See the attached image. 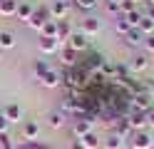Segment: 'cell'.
I'll use <instances>...</instances> for the list:
<instances>
[{
  "label": "cell",
  "mask_w": 154,
  "mask_h": 149,
  "mask_svg": "<svg viewBox=\"0 0 154 149\" xmlns=\"http://www.w3.org/2000/svg\"><path fill=\"white\" fill-rule=\"evenodd\" d=\"M127 144H129L132 149H152V144H154V132H152V129L132 132V137L127 139Z\"/></svg>",
  "instance_id": "obj_1"
},
{
  "label": "cell",
  "mask_w": 154,
  "mask_h": 149,
  "mask_svg": "<svg viewBox=\"0 0 154 149\" xmlns=\"http://www.w3.org/2000/svg\"><path fill=\"white\" fill-rule=\"evenodd\" d=\"M127 122L132 127V132H142V129H149V112H139V109H129Z\"/></svg>",
  "instance_id": "obj_2"
},
{
  "label": "cell",
  "mask_w": 154,
  "mask_h": 149,
  "mask_svg": "<svg viewBox=\"0 0 154 149\" xmlns=\"http://www.w3.org/2000/svg\"><path fill=\"white\" fill-rule=\"evenodd\" d=\"M47 20H52V17H50V8H35V13L30 15V20H27V27H32V30L40 33Z\"/></svg>",
  "instance_id": "obj_3"
},
{
  "label": "cell",
  "mask_w": 154,
  "mask_h": 149,
  "mask_svg": "<svg viewBox=\"0 0 154 149\" xmlns=\"http://www.w3.org/2000/svg\"><path fill=\"white\" fill-rule=\"evenodd\" d=\"M65 45H70V47L75 50V52H85V50L90 47V37H87V35H85L82 30H80V33H72V35H70V40H67Z\"/></svg>",
  "instance_id": "obj_4"
},
{
  "label": "cell",
  "mask_w": 154,
  "mask_h": 149,
  "mask_svg": "<svg viewBox=\"0 0 154 149\" xmlns=\"http://www.w3.org/2000/svg\"><path fill=\"white\" fill-rule=\"evenodd\" d=\"M3 114H5V119H8L10 124L23 122V107L17 104V102H8V104L3 107Z\"/></svg>",
  "instance_id": "obj_5"
},
{
  "label": "cell",
  "mask_w": 154,
  "mask_h": 149,
  "mask_svg": "<svg viewBox=\"0 0 154 149\" xmlns=\"http://www.w3.org/2000/svg\"><path fill=\"white\" fill-rule=\"evenodd\" d=\"M70 15V0H55L50 5V17L52 20H65Z\"/></svg>",
  "instance_id": "obj_6"
},
{
  "label": "cell",
  "mask_w": 154,
  "mask_h": 149,
  "mask_svg": "<svg viewBox=\"0 0 154 149\" xmlns=\"http://www.w3.org/2000/svg\"><path fill=\"white\" fill-rule=\"evenodd\" d=\"M40 85L47 87V89H55V87H60L62 85V72H57V70H47V72L40 77Z\"/></svg>",
  "instance_id": "obj_7"
},
{
  "label": "cell",
  "mask_w": 154,
  "mask_h": 149,
  "mask_svg": "<svg viewBox=\"0 0 154 149\" xmlns=\"http://www.w3.org/2000/svg\"><path fill=\"white\" fill-rule=\"evenodd\" d=\"M37 47H40L42 55H55V52H60V40H57V37H42L40 35Z\"/></svg>",
  "instance_id": "obj_8"
},
{
  "label": "cell",
  "mask_w": 154,
  "mask_h": 149,
  "mask_svg": "<svg viewBox=\"0 0 154 149\" xmlns=\"http://www.w3.org/2000/svg\"><path fill=\"white\" fill-rule=\"evenodd\" d=\"M124 147H127V139H122L114 132H107L102 137V149H124Z\"/></svg>",
  "instance_id": "obj_9"
},
{
  "label": "cell",
  "mask_w": 154,
  "mask_h": 149,
  "mask_svg": "<svg viewBox=\"0 0 154 149\" xmlns=\"http://www.w3.org/2000/svg\"><path fill=\"white\" fill-rule=\"evenodd\" d=\"M77 55H80V52H75L70 45H65V47L60 50V62L65 65V70H70V67H77V65H80V62H77Z\"/></svg>",
  "instance_id": "obj_10"
},
{
  "label": "cell",
  "mask_w": 154,
  "mask_h": 149,
  "mask_svg": "<svg viewBox=\"0 0 154 149\" xmlns=\"http://www.w3.org/2000/svg\"><path fill=\"white\" fill-rule=\"evenodd\" d=\"M82 33L87 35V37H94V35H100V30H102V23H100V17H85L82 20Z\"/></svg>",
  "instance_id": "obj_11"
},
{
  "label": "cell",
  "mask_w": 154,
  "mask_h": 149,
  "mask_svg": "<svg viewBox=\"0 0 154 149\" xmlns=\"http://www.w3.org/2000/svg\"><path fill=\"white\" fill-rule=\"evenodd\" d=\"M129 72H134V75H139V72H144V70H149V57L147 55H134L132 60H129Z\"/></svg>",
  "instance_id": "obj_12"
},
{
  "label": "cell",
  "mask_w": 154,
  "mask_h": 149,
  "mask_svg": "<svg viewBox=\"0 0 154 149\" xmlns=\"http://www.w3.org/2000/svg\"><path fill=\"white\" fill-rule=\"evenodd\" d=\"M47 124H50V129H62L67 124V114L62 109H52V112L47 114Z\"/></svg>",
  "instance_id": "obj_13"
},
{
  "label": "cell",
  "mask_w": 154,
  "mask_h": 149,
  "mask_svg": "<svg viewBox=\"0 0 154 149\" xmlns=\"http://www.w3.org/2000/svg\"><path fill=\"white\" fill-rule=\"evenodd\" d=\"M23 139H40V124L35 119L23 122Z\"/></svg>",
  "instance_id": "obj_14"
},
{
  "label": "cell",
  "mask_w": 154,
  "mask_h": 149,
  "mask_svg": "<svg viewBox=\"0 0 154 149\" xmlns=\"http://www.w3.org/2000/svg\"><path fill=\"white\" fill-rule=\"evenodd\" d=\"M70 35H72V25H70V20H57V40H60V45L62 42H67L70 40Z\"/></svg>",
  "instance_id": "obj_15"
},
{
  "label": "cell",
  "mask_w": 154,
  "mask_h": 149,
  "mask_svg": "<svg viewBox=\"0 0 154 149\" xmlns=\"http://www.w3.org/2000/svg\"><path fill=\"white\" fill-rule=\"evenodd\" d=\"M124 42H127L129 47H142L144 45V35L139 33V27H132L127 35H124Z\"/></svg>",
  "instance_id": "obj_16"
},
{
  "label": "cell",
  "mask_w": 154,
  "mask_h": 149,
  "mask_svg": "<svg viewBox=\"0 0 154 149\" xmlns=\"http://www.w3.org/2000/svg\"><path fill=\"white\" fill-rule=\"evenodd\" d=\"M15 149H55V147L40 142V139H20V142L15 144Z\"/></svg>",
  "instance_id": "obj_17"
},
{
  "label": "cell",
  "mask_w": 154,
  "mask_h": 149,
  "mask_svg": "<svg viewBox=\"0 0 154 149\" xmlns=\"http://www.w3.org/2000/svg\"><path fill=\"white\" fill-rule=\"evenodd\" d=\"M80 142L85 144V149H102V137L97 132H90V134H85Z\"/></svg>",
  "instance_id": "obj_18"
},
{
  "label": "cell",
  "mask_w": 154,
  "mask_h": 149,
  "mask_svg": "<svg viewBox=\"0 0 154 149\" xmlns=\"http://www.w3.org/2000/svg\"><path fill=\"white\" fill-rule=\"evenodd\" d=\"M32 13H35V8H32L30 3H17V13H15V17H17V20H23V23H27Z\"/></svg>",
  "instance_id": "obj_19"
},
{
  "label": "cell",
  "mask_w": 154,
  "mask_h": 149,
  "mask_svg": "<svg viewBox=\"0 0 154 149\" xmlns=\"http://www.w3.org/2000/svg\"><path fill=\"white\" fill-rule=\"evenodd\" d=\"M17 13V0H0V15L13 17Z\"/></svg>",
  "instance_id": "obj_20"
},
{
  "label": "cell",
  "mask_w": 154,
  "mask_h": 149,
  "mask_svg": "<svg viewBox=\"0 0 154 149\" xmlns=\"http://www.w3.org/2000/svg\"><path fill=\"white\" fill-rule=\"evenodd\" d=\"M137 27H139V33H142L144 37H147V35H154V20L147 17V15L139 20V25H137Z\"/></svg>",
  "instance_id": "obj_21"
},
{
  "label": "cell",
  "mask_w": 154,
  "mask_h": 149,
  "mask_svg": "<svg viewBox=\"0 0 154 149\" xmlns=\"http://www.w3.org/2000/svg\"><path fill=\"white\" fill-rule=\"evenodd\" d=\"M114 30H117V33L124 37V35H127L129 30H132V25L127 23V17H124V15H117V20H114Z\"/></svg>",
  "instance_id": "obj_22"
},
{
  "label": "cell",
  "mask_w": 154,
  "mask_h": 149,
  "mask_svg": "<svg viewBox=\"0 0 154 149\" xmlns=\"http://www.w3.org/2000/svg\"><path fill=\"white\" fill-rule=\"evenodd\" d=\"M40 35L42 37H57V20H47L40 30Z\"/></svg>",
  "instance_id": "obj_23"
},
{
  "label": "cell",
  "mask_w": 154,
  "mask_h": 149,
  "mask_svg": "<svg viewBox=\"0 0 154 149\" xmlns=\"http://www.w3.org/2000/svg\"><path fill=\"white\" fill-rule=\"evenodd\" d=\"M15 47V35L13 33H0V50H10Z\"/></svg>",
  "instance_id": "obj_24"
},
{
  "label": "cell",
  "mask_w": 154,
  "mask_h": 149,
  "mask_svg": "<svg viewBox=\"0 0 154 149\" xmlns=\"http://www.w3.org/2000/svg\"><path fill=\"white\" fill-rule=\"evenodd\" d=\"M47 70H50V65H47V60H35V65H32V72H35V77L40 79Z\"/></svg>",
  "instance_id": "obj_25"
},
{
  "label": "cell",
  "mask_w": 154,
  "mask_h": 149,
  "mask_svg": "<svg viewBox=\"0 0 154 149\" xmlns=\"http://www.w3.org/2000/svg\"><path fill=\"white\" fill-rule=\"evenodd\" d=\"M119 10H122V15H127V13H132V10H137V3H134V0H122Z\"/></svg>",
  "instance_id": "obj_26"
},
{
  "label": "cell",
  "mask_w": 154,
  "mask_h": 149,
  "mask_svg": "<svg viewBox=\"0 0 154 149\" xmlns=\"http://www.w3.org/2000/svg\"><path fill=\"white\" fill-rule=\"evenodd\" d=\"M0 147L3 149H15V144H13V139H10L8 132H0Z\"/></svg>",
  "instance_id": "obj_27"
},
{
  "label": "cell",
  "mask_w": 154,
  "mask_h": 149,
  "mask_svg": "<svg viewBox=\"0 0 154 149\" xmlns=\"http://www.w3.org/2000/svg\"><path fill=\"white\" fill-rule=\"evenodd\" d=\"M75 3H77V8H82V10H92L100 0H75Z\"/></svg>",
  "instance_id": "obj_28"
},
{
  "label": "cell",
  "mask_w": 154,
  "mask_h": 149,
  "mask_svg": "<svg viewBox=\"0 0 154 149\" xmlns=\"http://www.w3.org/2000/svg\"><path fill=\"white\" fill-rule=\"evenodd\" d=\"M107 13H112V15H122V10H119V3H117V0H107Z\"/></svg>",
  "instance_id": "obj_29"
},
{
  "label": "cell",
  "mask_w": 154,
  "mask_h": 149,
  "mask_svg": "<svg viewBox=\"0 0 154 149\" xmlns=\"http://www.w3.org/2000/svg\"><path fill=\"white\" fill-rule=\"evenodd\" d=\"M144 50H147V52H154V35H147L144 37V45H142Z\"/></svg>",
  "instance_id": "obj_30"
},
{
  "label": "cell",
  "mask_w": 154,
  "mask_h": 149,
  "mask_svg": "<svg viewBox=\"0 0 154 149\" xmlns=\"http://www.w3.org/2000/svg\"><path fill=\"white\" fill-rule=\"evenodd\" d=\"M8 129H10V122H8V119H5V114L0 112V132H8Z\"/></svg>",
  "instance_id": "obj_31"
},
{
  "label": "cell",
  "mask_w": 154,
  "mask_h": 149,
  "mask_svg": "<svg viewBox=\"0 0 154 149\" xmlns=\"http://www.w3.org/2000/svg\"><path fill=\"white\" fill-rule=\"evenodd\" d=\"M70 149H85V144L80 142V139H72V144H70Z\"/></svg>",
  "instance_id": "obj_32"
},
{
  "label": "cell",
  "mask_w": 154,
  "mask_h": 149,
  "mask_svg": "<svg viewBox=\"0 0 154 149\" xmlns=\"http://www.w3.org/2000/svg\"><path fill=\"white\" fill-rule=\"evenodd\" d=\"M149 129H152V132H154V107L149 109Z\"/></svg>",
  "instance_id": "obj_33"
},
{
  "label": "cell",
  "mask_w": 154,
  "mask_h": 149,
  "mask_svg": "<svg viewBox=\"0 0 154 149\" xmlns=\"http://www.w3.org/2000/svg\"><path fill=\"white\" fill-rule=\"evenodd\" d=\"M147 17L154 20V3H149V10H147Z\"/></svg>",
  "instance_id": "obj_34"
},
{
  "label": "cell",
  "mask_w": 154,
  "mask_h": 149,
  "mask_svg": "<svg viewBox=\"0 0 154 149\" xmlns=\"http://www.w3.org/2000/svg\"><path fill=\"white\" fill-rule=\"evenodd\" d=\"M0 57H3V50H0Z\"/></svg>",
  "instance_id": "obj_35"
},
{
  "label": "cell",
  "mask_w": 154,
  "mask_h": 149,
  "mask_svg": "<svg viewBox=\"0 0 154 149\" xmlns=\"http://www.w3.org/2000/svg\"><path fill=\"white\" fill-rule=\"evenodd\" d=\"M134 3H139V0H134Z\"/></svg>",
  "instance_id": "obj_36"
},
{
  "label": "cell",
  "mask_w": 154,
  "mask_h": 149,
  "mask_svg": "<svg viewBox=\"0 0 154 149\" xmlns=\"http://www.w3.org/2000/svg\"><path fill=\"white\" fill-rule=\"evenodd\" d=\"M152 149H154V144H152Z\"/></svg>",
  "instance_id": "obj_37"
},
{
  "label": "cell",
  "mask_w": 154,
  "mask_h": 149,
  "mask_svg": "<svg viewBox=\"0 0 154 149\" xmlns=\"http://www.w3.org/2000/svg\"><path fill=\"white\" fill-rule=\"evenodd\" d=\"M152 3H154V0H152Z\"/></svg>",
  "instance_id": "obj_38"
},
{
  "label": "cell",
  "mask_w": 154,
  "mask_h": 149,
  "mask_svg": "<svg viewBox=\"0 0 154 149\" xmlns=\"http://www.w3.org/2000/svg\"><path fill=\"white\" fill-rule=\"evenodd\" d=\"M0 149H3V147H0Z\"/></svg>",
  "instance_id": "obj_39"
}]
</instances>
